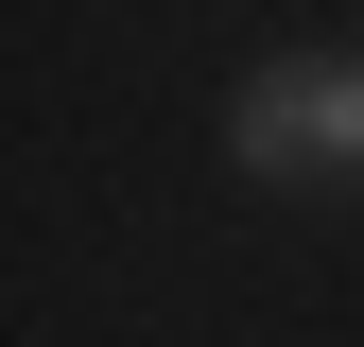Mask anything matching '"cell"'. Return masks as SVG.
Returning a JSON list of instances; mask_svg holds the SVG:
<instances>
[{
  "label": "cell",
  "instance_id": "obj_1",
  "mask_svg": "<svg viewBox=\"0 0 364 347\" xmlns=\"http://www.w3.org/2000/svg\"><path fill=\"white\" fill-rule=\"evenodd\" d=\"M225 156H243V174H278V191L364 174V53H295V70H260L243 105H225Z\"/></svg>",
  "mask_w": 364,
  "mask_h": 347
}]
</instances>
